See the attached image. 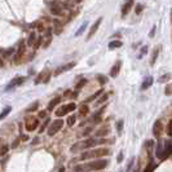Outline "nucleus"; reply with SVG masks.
Here are the masks:
<instances>
[{"instance_id":"obj_1","label":"nucleus","mask_w":172,"mask_h":172,"mask_svg":"<svg viewBox=\"0 0 172 172\" xmlns=\"http://www.w3.org/2000/svg\"><path fill=\"white\" fill-rule=\"evenodd\" d=\"M107 166L106 159H96L85 164H79L74 167V172H91V171H101Z\"/></svg>"},{"instance_id":"obj_2","label":"nucleus","mask_w":172,"mask_h":172,"mask_svg":"<svg viewBox=\"0 0 172 172\" xmlns=\"http://www.w3.org/2000/svg\"><path fill=\"white\" fill-rule=\"evenodd\" d=\"M102 142H106V140H96V138H87L82 142H78L71 146V152H77V150L80 149H91L93 146H96L97 144H102Z\"/></svg>"},{"instance_id":"obj_3","label":"nucleus","mask_w":172,"mask_h":172,"mask_svg":"<svg viewBox=\"0 0 172 172\" xmlns=\"http://www.w3.org/2000/svg\"><path fill=\"white\" fill-rule=\"evenodd\" d=\"M110 154V150L106 149V148H101V149H95L92 152H85L82 154L80 159L82 160H85V159H89V158H102V157H106Z\"/></svg>"},{"instance_id":"obj_4","label":"nucleus","mask_w":172,"mask_h":172,"mask_svg":"<svg viewBox=\"0 0 172 172\" xmlns=\"http://www.w3.org/2000/svg\"><path fill=\"white\" fill-rule=\"evenodd\" d=\"M63 126V120L62 119H56L55 122H52V124L48 128V136H55Z\"/></svg>"},{"instance_id":"obj_5","label":"nucleus","mask_w":172,"mask_h":172,"mask_svg":"<svg viewBox=\"0 0 172 172\" xmlns=\"http://www.w3.org/2000/svg\"><path fill=\"white\" fill-rule=\"evenodd\" d=\"M75 109H77V105H75L74 102H71V103H69V105L61 106L60 109H57V110H56V115H57V117H63V115H66L67 113L74 112Z\"/></svg>"},{"instance_id":"obj_6","label":"nucleus","mask_w":172,"mask_h":172,"mask_svg":"<svg viewBox=\"0 0 172 172\" xmlns=\"http://www.w3.org/2000/svg\"><path fill=\"white\" fill-rule=\"evenodd\" d=\"M38 126H39V120L35 117H30V118H27V119H26V130L28 132L36 130Z\"/></svg>"},{"instance_id":"obj_7","label":"nucleus","mask_w":172,"mask_h":172,"mask_svg":"<svg viewBox=\"0 0 172 172\" xmlns=\"http://www.w3.org/2000/svg\"><path fill=\"white\" fill-rule=\"evenodd\" d=\"M170 154H172V140H168V141L164 142V146H163V150H162V157L160 159L166 158Z\"/></svg>"},{"instance_id":"obj_8","label":"nucleus","mask_w":172,"mask_h":172,"mask_svg":"<svg viewBox=\"0 0 172 172\" xmlns=\"http://www.w3.org/2000/svg\"><path fill=\"white\" fill-rule=\"evenodd\" d=\"M51 13L55 14V16H62V13H63L62 5L58 4V3H52V5H51Z\"/></svg>"},{"instance_id":"obj_9","label":"nucleus","mask_w":172,"mask_h":172,"mask_svg":"<svg viewBox=\"0 0 172 172\" xmlns=\"http://www.w3.org/2000/svg\"><path fill=\"white\" fill-rule=\"evenodd\" d=\"M101 21H102V18H98L97 21H96L95 23L92 25V27H91V30H89V33H88V36H87V39H91L93 35L96 34V31H97V28L100 27V25H101Z\"/></svg>"},{"instance_id":"obj_10","label":"nucleus","mask_w":172,"mask_h":172,"mask_svg":"<svg viewBox=\"0 0 172 172\" xmlns=\"http://www.w3.org/2000/svg\"><path fill=\"white\" fill-rule=\"evenodd\" d=\"M133 0H128V1H126L124 3V5L122 7V16H127L128 14V12L131 10V8H132V5H133Z\"/></svg>"},{"instance_id":"obj_11","label":"nucleus","mask_w":172,"mask_h":172,"mask_svg":"<svg viewBox=\"0 0 172 172\" xmlns=\"http://www.w3.org/2000/svg\"><path fill=\"white\" fill-rule=\"evenodd\" d=\"M120 67H122V62H120V61H118L115 65L112 67V70H110V77H112V78H117L118 74H119V71H120Z\"/></svg>"},{"instance_id":"obj_12","label":"nucleus","mask_w":172,"mask_h":172,"mask_svg":"<svg viewBox=\"0 0 172 172\" xmlns=\"http://www.w3.org/2000/svg\"><path fill=\"white\" fill-rule=\"evenodd\" d=\"M75 66V62H70V63H67V65H63V66H61L58 67L56 71H55V75L57 77V75H60L61 73H63V71H67V70H70V69H73V67Z\"/></svg>"},{"instance_id":"obj_13","label":"nucleus","mask_w":172,"mask_h":172,"mask_svg":"<svg viewBox=\"0 0 172 172\" xmlns=\"http://www.w3.org/2000/svg\"><path fill=\"white\" fill-rule=\"evenodd\" d=\"M25 48H26V45H25V43H23V42H21L20 48H18V52H17L16 58H14V61H16V63H20L21 57H22V56H23V53H25Z\"/></svg>"},{"instance_id":"obj_14","label":"nucleus","mask_w":172,"mask_h":172,"mask_svg":"<svg viewBox=\"0 0 172 172\" xmlns=\"http://www.w3.org/2000/svg\"><path fill=\"white\" fill-rule=\"evenodd\" d=\"M25 82V78H21V77H18V78H14V79L10 82L9 83V85H8V89H10V88H14V87H17V85H21Z\"/></svg>"},{"instance_id":"obj_15","label":"nucleus","mask_w":172,"mask_h":172,"mask_svg":"<svg viewBox=\"0 0 172 172\" xmlns=\"http://www.w3.org/2000/svg\"><path fill=\"white\" fill-rule=\"evenodd\" d=\"M160 132H162V123H160L159 120H157L155 124H154V128H153V133L155 137H159Z\"/></svg>"},{"instance_id":"obj_16","label":"nucleus","mask_w":172,"mask_h":172,"mask_svg":"<svg viewBox=\"0 0 172 172\" xmlns=\"http://www.w3.org/2000/svg\"><path fill=\"white\" fill-rule=\"evenodd\" d=\"M153 80H154V79H153V77H148L144 82H142V84H141V89H144V91H145V89H148L149 87H152Z\"/></svg>"},{"instance_id":"obj_17","label":"nucleus","mask_w":172,"mask_h":172,"mask_svg":"<svg viewBox=\"0 0 172 172\" xmlns=\"http://www.w3.org/2000/svg\"><path fill=\"white\" fill-rule=\"evenodd\" d=\"M60 102H61V97H55L51 102H49V105H48V110H49V112H52V110L55 109V107H56L57 105H58Z\"/></svg>"},{"instance_id":"obj_18","label":"nucleus","mask_w":172,"mask_h":172,"mask_svg":"<svg viewBox=\"0 0 172 172\" xmlns=\"http://www.w3.org/2000/svg\"><path fill=\"white\" fill-rule=\"evenodd\" d=\"M109 127H102V128H100V130L96 131V137H101V136H105L109 133Z\"/></svg>"},{"instance_id":"obj_19","label":"nucleus","mask_w":172,"mask_h":172,"mask_svg":"<svg viewBox=\"0 0 172 172\" xmlns=\"http://www.w3.org/2000/svg\"><path fill=\"white\" fill-rule=\"evenodd\" d=\"M53 25H55V33L56 34L62 33V23L60 22V20H55L53 21Z\"/></svg>"},{"instance_id":"obj_20","label":"nucleus","mask_w":172,"mask_h":172,"mask_svg":"<svg viewBox=\"0 0 172 172\" xmlns=\"http://www.w3.org/2000/svg\"><path fill=\"white\" fill-rule=\"evenodd\" d=\"M122 44L123 43L119 42V40H113V42H110L109 43V49H115V48H120Z\"/></svg>"},{"instance_id":"obj_21","label":"nucleus","mask_w":172,"mask_h":172,"mask_svg":"<svg viewBox=\"0 0 172 172\" xmlns=\"http://www.w3.org/2000/svg\"><path fill=\"white\" fill-rule=\"evenodd\" d=\"M88 112H89V107L85 105V103H82L80 107H79V114H80V115H83V117L87 115Z\"/></svg>"},{"instance_id":"obj_22","label":"nucleus","mask_w":172,"mask_h":172,"mask_svg":"<svg viewBox=\"0 0 172 172\" xmlns=\"http://www.w3.org/2000/svg\"><path fill=\"white\" fill-rule=\"evenodd\" d=\"M35 40H36V34H35L34 31H33V33L30 34V36H28V40H27V45H34Z\"/></svg>"},{"instance_id":"obj_23","label":"nucleus","mask_w":172,"mask_h":172,"mask_svg":"<svg viewBox=\"0 0 172 172\" xmlns=\"http://www.w3.org/2000/svg\"><path fill=\"white\" fill-rule=\"evenodd\" d=\"M10 110H12V107H10V106H7L5 109L3 110L1 113H0V120H1V119H4V118H5V117H7V115H8V114L10 113Z\"/></svg>"},{"instance_id":"obj_24","label":"nucleus","mask_w":172,"mask_h":172,"mask_svg":"<svg viewBox=\"0 0 172 172\" xmlns=\"http://www.w3.org/2000/svg\"><path fill=\"white\" fill-rule=\"evenodd\" d=\"M102 93H103V91H102V89H100V91H97V92L95 93V95H92L89 98H87V101H85V102H91V101H93V100H95V98H97L98 96H101Z\"/></svg>"},{"instance_id":"obj_25","label":"nucleus","mask_w":172,"mask_h":172,"mask_svg":"<svg viewBox=\"0 0 172 172\" xmlns=\"http://www.w3.org/2000/svg\"><path fill=\"white\" fill-rule=\"evenodd\" d=\"M158 53H159V48L158 47H157L155 49H154V52H153V57H152V65H154V63H155V61H157V57H158Z\"/></svg>"},{"instance_id":"obj_26","label":"nucleus","mask_w":172,"mask_h":172,"mask_svg":"<svg viewBox=\"0 0 172 172\" xmlns=\"http://www.w3.org/2000/svg\"><path fill=\"white\" fill-rule=\"evenodd\" d=\"M38 106H39V102H38V101H35V102L33 103V105H30V106L27 107L26 112H27V113H30V112H35V110L38 109Z\"/></svg>"},{"instance_id":"obj_27","label":"nucleus","mask_w":172,"mask_h":172,"mask_svg":"<svg viewBox=\"0 0 172 172\" xmlns=\"http://www.w3.org/2000/svg\"><path fill=\"white\" fill-rule=\"evenodd\" d=\"M77 122V117H74V115H70L69 118H67V124L71 127V126H74V123Z\"/></svg>"},{"instance_id":"obj_28","label":"nucleus","mask_w":172,"mask_h":172,"mask_svg":"<svg viewBox=\"0 0 172 172\" xmlns=\"http://www.w3.org/2000/svg\"><path fill=\"white\" fill-rule=\"evenodd\" d=\"M45 74H47V71H45V73L39 74V75H38V78L35 79V84H39L40 82H43V79H44V77H45Z\"/></svg>"},{"instance_id":"obj_29","label":"nucleus","mask_w":172,"mask_h":172,"mask_svg":"<svg viewBox=\"0 0 172 172\" xmlns=\"http://www.w3.org/2000/svg\"><path fill=\"white\" fill-rule=\"evenodd\" d=\"M8 149H9V146H8V145H3L1 148H0V157L5 155L7 152H8Z\"/></svg>"},{"instance_id":"obj_30","label":"nucleus","mask_w":172,"mask_h":172,"mask_svg":"<svg viewBox=\"0 0 172 172\" xmlns=\"http://www.w3.org/2000/svg\"><path fill=\"white\" fill-rule=\"evenodd\" d=\"M170 78H171V75H170V74H164L162 78H159V83H164V82L170 80Z\"/></svg>"},{"instance_id":"obj_31","label":"nucleus","mask_w":172,"mask_h":172,"mask_svg":"<svg viewBox=\"0 0 172 172\" xmlns=\"http://www.w3.org/2000/svg\"><path fill=\"white\" fill-rule=\"evenodd\" d=\"M85 84H87V79H82L79 83L77 84V87H75V88H77V89H80V88H83Z\"/></svg>"},{"instance_id":"obj_32","label":"nucleus","mask_w":172,"mask_h":172,"mask_svg":"<svg viewBox=\"0 0 172 172\" xmlns=\"http://www.w3.org/2000/svg\"><path fill=\"white\" fill-rule=\"evenodd\" d=\"M122 130H123V120L120 119V120H118V122H117V131L120 133Z\"/></svg>"},{"instance_id":"obj_33","label":"nucleus","mask_w":172,"mask_h":172,"mask_svg":"<svg viewBox=\"0 0 172 172\" xmlns=\"http://www.w3.org/2000/svg\"><path fill=\"white\" fill-rule=\"evenodd\" d=\"M48 123H49V118H47V119H45V122H44V123L42 124L40 130H39V132H40V133H42V132H44V130L47 128V126H48Z\"/></svg>"},{"instance_id":"obj_34","label":"nucleus","mask_w":172,"mask_h":172,"mask_svg":"<svg viewBox=\"0 0 172 172\" xmlns=\"http://www.w3.org/2000/svg\"><path fill=\"white\" fill-rule=\"evenodd\" d=\"M164 93H166L167 96H171L172 95V83L168 84L167 87H166V89H164Z\"/></svg>"},{"instance_id":"obj_35","label":"nucleus","mask_w":172,"mask_h":172,"mask_svg":"<svg viewBox=\"0 0 172 172\" xmlns=\"http://www.w3.org/2000/svg\"><path fill=\"white\" fill-rule=\"evenodd\" d=\"M107 97H109V96H107V93H103V95L101 96V98H100L98 101H97V105H100V103H102V102H105L106 100H107Z\"/></svg>"},{"instance_id":"obj_36","label":"nucleus","mask_w":172,"mask_h":172,"mask_svg":"<svg viewBox=\"0 0 172 172\" xmlns=\"http://www.w3.org/2000/svg\"><path fill=\"white\" fill-rule=\"evenodd\" d=\"M42 42H43V38H42V36L38 38L36 40H35V43H34V48H35V49L39 48V47H40V44H42Z\"/></svg>"},{"instance_id":"obj_37","label":"nucleus","mask_w":172,"mask_h":172,"mask_svg":"<svg viewBox=\"0 0 172 172\" xmlns=\"http://www.w3.org/2000/svg\"><path fill=\"white\" fill-rule=\"evenodd\" d=\"M167 133L170 136H172V119L168 122V124H167Z\"/></svg>"},{"instance_id":"obj_38","label":"nucleus","mask_w":172,"mask_h":172,"mask_svg":"<svg viewBox=\"0 0 172 172\" xmlns=\"http://www.w3.org/2000/svg\"><path fill=\"white\" fill-rule=\"evenodd\" d=\"M13 52H14V49H13V48H10V49H7V51H4V57L7 58V57L12 56V55H13Z\"/></svg>"},{"instance_id":"obj_39","label":"nucleus","mask_w":172,"mask_h":172,"mask_svg":"<svg viewBox=\"0 0 172 172\" xmlns=\"http://www.w3.org/2000/svg\"><path fill=\"white\" fill-rule=\"evenodd\" d=\"M153 170H154V164H153V162H152L148 167L145 168V171H144V172H153Z\"/></svg>"},{"instance_id":"obj_40","label":"nucleus","mask_w":172,"mask_h":172,"mask_svg":"<svg viewBox=\"0 0 172 172\" xmlns=\"http://www.w3.org/2000/svg\"><path fill=\"white\" fill-rule=\"evenodd\" d=\"M142 8H144V7H142L141 4L136 5V10H135V12H136V14H140V13H141V12H142Z\"/></svg>"},{"instance_id":"obj_41","label":"nucleus","mask_w":172,"mask_h":172,"mask_svg":"<svg viewBox=\"0 0 172 172\" xmlns=\"http://www.w3.org/2000/svg\"><path fill=\"white\" fill-rule=\"evenodd\" d=\"M97 79L100 80V83H101V84H105V83H106V78H103L102 75H98Z\"/></svg>"},{"instance_id":"obj_42","label":"nucleus","mask_w":172,"mask_h":172,"mask_svg":"<svg viewBox=\"0 0 172 172\" xmlns=\"http://www.w3.org/2000/svg\"><path fill=\"white\" fill-rule=\"evenodd\" d=\"M85 26H87V23H84L83 26H82V27L79 28V31H78V33H77V36H79V35H80L82 33H83V31H84V28H85Z\"/></svg>"},{"instance_id":"obj_43","label":"nucleus","mask_w":172,"mask_h":172,"mask_svg":"<svg viewBox=\"0 0 172 172\" xmlns=\"http://www.w3.org/2000/svg\"><path fill=\"white\" fill-rule=\"evenodd\" d=\"M51 42H52V38H47V40H45V43H44V48H47V47H48L49 44H51Z\"/></svg>"},{"instance_id":"obj_44","label":"nucleus","mask_w":172,"mask_h":172,"mask_svg":"<svg viewBox=\"0 0 172 172\" xmlns=\"http://www.w3.org/2000/svg\"><path fill=\"white\" fill-rule=\"evenodd\" d=\"M20 140H21V138H17V140H16V141H14V142H13V145H12V149H14V148H17V145H18V144H20Z\"/></svg>"},{"instance_id":"obj_45","label":"nucleus","mask_w":172,"mask_h":172,"mask_svg":"<svg viewBox=\"0 0 172 172\" xmlns=\"http://www.w3.org/2000/svg\"><path fill=\"white\" fill-rule=\"evenodd\" d=\"M154 34H155V26H154V27L152 28V33H150V38H153V36H154Z\"/></svg>"},{"instance_id":"obj_46","label":"nucleus","mask_w":172,"mask_h":172,"mask_svg":"<svg viewBox=\"0 0 172 172\" xmlns=\"http://www.w3.org/2000/svg\"><path fill=\"white\" fill-rule=\"evenodd\" d=\"M45 115H47L45 112H40V113H39V118H44Z\"/></svg>"},{"instance_id":"obj_47","label":"nucleus","mask_w":172,"mask_h":172,"mask_svg":"<svg viewBox=\"0 0 172 172\" xmlns=\"http://www.w3.org/2000/svg\"><path fill=\"white\" fill-rule=\"evenodd\" d=\"M122 160H123V153H120L119 157H118V162H122Z\"/></svg>"},{"instance_id":"obj_48","label":"nucleus","mask_w":172,"mask_h":172,"mask_svg":"<svg viewBox=\"0 0 172 172\" xmlns=\"http://www.w3.org/2000/svg\"><path fill=\"white\" fill-rule=\"evenodd\" d=\"M43 28H44V27H43V25L39 23V25H38V30H39V31H43Z\"/></svg>"},{"instance_id":"obj_49","label":"nucleus","mask_w":172,"mask_h":172,"mask_svg":"<svg viewBox=\"0 0 172 172\" xmlns=\"http://www.w3.org/2000/svg\"><path fill=\"white\" fill-rule=\"evenodd\" d=\"M69 96H71V91H66L65 92V97H69Z\"/></svg>"},{"instance_id":"obj_50","label":"nucleus","mask_w":172,"mask_h":172,"mask_svg":"<svg viewBox=\"0 0 172 172\" xmlns=\"http://www.w3.org/2000/svg\"><path fill=\"white\" fill-rule=\"evenodd\" d=\"M146 49H148L146 47H144V48H142V55H145V53H146Z\"/></svg>"},{"instance_id":"obj_51","label":"nucleus","mask_w":172,"mask_h":172,"mask_svg":"<svg viewBox=\"0 0 172 172\" xmlns=\"http://www.w3.org/2000/svg\"><path fill=\"white\" fill-rule=\"evenodd\" d=\"M89 132H91V128H88V130H85V131H84V135H87V133H89Z\"/></svg>"},{"instance_id":"obj_52","label":"nucleus","mask_w":172,"mask_h":172,"mask_svg":"<svg viewBox=\"0 0 172 172\" xmlns=\"http://www.w3.org/2000/svg\"><path fill=\"white\" fill-rule=\"evenodd\" d=\"M22 140H23V141H27L28 137H27V136H22Z\"/></svg>"},{"instance_id":"obj_53","label":"nucleus","mask_w":172,"mask_h":172,"mask_svg":"<svg viewBox=\"0 0 172 172\" xmlns=\"http://www.w3.org/2000/svg\"><path fill=\"white\" fill-rule=\"evenodd\" d=\"M73 1H74V3H80L82 0H73Z\"/></svg>"},{"instance_id":"obj_54","label":"nucleus","mask_w":172,"mask_h":172,"mask_svg":"<svg viewBox=\"0 0 172 172\" xmlns=\"http://www.w3.org/2000/svg\"><path fill=\"white\" fill-rule=\"evenodd\" d=\"M171 22H172V9H171Z\"/></svg>"}]
</instances>
